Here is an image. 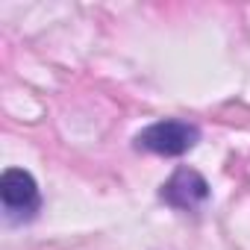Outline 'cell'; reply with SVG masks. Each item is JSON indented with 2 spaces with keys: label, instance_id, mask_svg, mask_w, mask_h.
<instances>
[{
  "label": "cell",
  "instance_id": "cell-1",
  "mask_svg": "<svg viewBox=\"0 0 250 250\" xmlns=\"http://www.w3.org/2000/svg\"><path fill=\"white\" fill-rule=\"evenodd\" d=\"M197 142H200V130L188 121H180V118L156 121L136 136V147L156 153V156H183Z\"/></svg>",
  "mask_w": 250,
  "mask_h": 250
},
{
  "label": "cell",
  "instance_id": "cell-3",
  "mask_svg": "<svg viewBox=\"0 0 250 250\" xmlns=\"http://www.w3.org/2000/svg\"><path fill=\"white\" fill-rule=\"evenodd\" d=\"M159 197L171 206V209H180V212H194L200 209L206 200H209V183L200 171L183 165L177 168L159 188Z\"/></svg>",
  "mask_w": 250,
  "mask_h": 250
},
{
  "label": "cell",
  "instance_id": "cell-2",
  "mask_svg": "<svg viewBox=\"0 0 250 250\" xmlns=\"http://www.w3.org/2000/svg\"><path fill=\"white\" fill-rule=\"evenodd\" d=\"M0 200L12 221H33L42 209L39 183L24 168H6L0 177Z\"/></svg>",
  "mask_w": 250,
  "mask_h": 250
}]
</instances>
